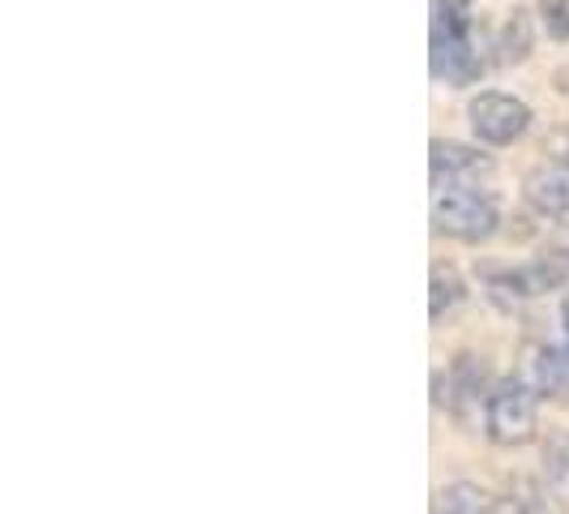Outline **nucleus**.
<instances>
[{
	"label": "nucleus",
	"instance_id": "f257e3e1",
	"mask_svg": "<svg viewBox=\"0 0 569 514\" xmlns=\"http://www.w3.org/2000/svg\"><path fill=\"white\" fill-rule=\"evenodd\" d=\"M485 73V57L471 34V0H432V78L471 86Z\"/></svg>",
	"mask_w": 569,
	"mask_h": 514
},
{
	"label": "nucleus",
	"instance_id": "f03ea898",
	"mask_svg": "<svg viewBox=\"0 0 569 514\" xmlns=\"http://www.w3.org/2000/svg\"><path fill=\"white\" fill-rule=\"evenodd\" d=\"M485 433L488 442L518 451L531 446L540 433V386L510 377L501 386H492V395L485 399Z\"/></svg>",
	"mask_w": 569,
	"mask_h": 514
},
{
	"label": "nucleus",
	"instance_id": "7ed1b4c3",
	"mask_svg": "<svg viewBox=\"0 0 569 514\" xmlns=\"http://www.w3.org/2000/svg\"><path fill=\"white\" fill-rule=\"evenodd\" d=\"M432 228L441 231V236H450V240H462V245H480V240L497 236L501 210L480 189L450 185V189L432 194Z\"/></svg>",
	"mask_w": 569,
	"mask_h": 514
},
{
	"label": "nucleus",
	"instance_id": "20e7f679",
	"mask_svg": "<svg viewBox=\"0 0 569 514\" xmlns=\"http://www.w3.org/2000/svg\"><path fill=\"white\" fill-rule=\"evenodd\" d=\"M467 120H471V134L488 146H510L518 142L527 129H531V108L513 95L501 90H485L467 103Z\"/></svg>",
	"mask_w": 569,
	"mask_h": 514
},
{
	"label": "nucleus",
	"instance_id": "39448f33",
	"mask_svg": "<svg viewBox=\"0 0 569 514\" xmlns=\"http://www.w3.org/2000/svg\"><path fill=\"white\" fill-rule=\"evenodd\" d=\"M522 194L531 201V210L543 219H566L569 215V164H540L536 171H527Z\"/></svg>",
	"mask_w": 569,
	"mask_h": 514
},
{
	"label": "nucleus",
	"instance_id": "423d86ee",
	"mask_svg": "<svg viewBox=\"0 0 569 514\" xmlns=\"http://www.w3.org/2000/svg\"><path fill=\"white\" fill-rule=\"evenodd\" d=\"M492 168V159L480 155L476 146L462 142H432V189H450V185H467L471 176Z\"/></svg>",
	"mask_w": 569,
	"mask_h": 514
},
{
	"label": "nucleus",
	"instance_id": "0eeeda50",
	"mask_svg": "<svg viewBox=\"0 0 569 514\" xmlns=\"http://www.w3.org/2000/svg\"><path fill=\"white\" fill-rule=\"evenodd\" d=\"M462 296H467V287L458 279V270L432 266V279H428V317L441 322L446 314H455L458 305H462Z\"/></svg>",
	"mask_w": 569,
	"mask_h": 514
},
{
	"label": "nucleus",
	"instance_id": "6e6552de",
	"mask_svg": "<svg viewBox=\"0 0 569 514\" xmlns=\"http://www.w3.org/2000/svg\"><path fill=\"white\" fill-rule=\"evenodd\" d=\"M527 57H531V13L513 9L501 34H497V60L501 65H522Z\"/></svg>",
	"mask_w": 569,
	"mask_h": 514
},
{
	"label": "nucleus",
	"instance_id": "1a4fd4ad",
	"mask_svg": "<svg viewBox=\"0 0 569 514\" xmlns=\"http://www.w3.org/2000/svg\"><path fill=\"white\" fill-rule=\"evenodd\" d=\"M441 511L446 514H497L492 493L471 481H455V485L441 488Z\"/></svg>",
	"mask_w": 569,
	"mask_h": 514
},
{
	"label": "nucleus",
	"instance_id": "9d476101",
	"mask_svg": "<svg viewBox=\"0 0 569 514\" xmlns=\"http://www.w3.org/2000/svg\"><path fill=\"white\" fill-rule=\"evenodd\" d=\"M536 386H540V395H569V343L543 347L536 356Z\"/></svg>",
	"mask_w": 569,
	"mask_h": 514
},
{
	"label": "nucleus",
	"instance_id": "9b49d317",
	"mask_svg": "<svg viewBox=\"0 0 569 514\" xmlns=\"http://www.w3.org/2000/svg\"><path fill=\"white\" fill-rule=\"evenodd\" d=\"M540 22L557 43H566L569 39V0H540Z\"/></svg>",
	"mask_w": 569,
	"mask_h": 514
},
{
	"label": "nucleus",
	"instance_id": "f8f14e48",
	"mask_svg": "<svg viewBox=\"0 0 569 514\" xmlns=\"http://www.w3.org/2000/svg\"><path fill=\"white\" fill-rule=\"evenodd\" d=\"M548 481H552V488L561 497H569V442L552 446V455H548Z\"/></svg>",
	"mask_w": 569,
	"mask_h": 514
},
{
	"label": "nucleus",
	"instance_id": "ddd939ff",
	"mask_svg": "<svg viewBox=\"0 0 569 514\" xmlns=\"http://www.w3.org/2000/svg\"><path fill=\"white\" fill-rule=\"evenodd\" d=\"M552 155H557L561 164H569V129H566V134H557V138H552Z\"/></svg>",
	"mask_w": 569,
	"mask_h": 514
},
{
	"label": "nucleus",
	"instance_id": "4468645a",
	"mask_svg": "<svg viewBox=\"0 0 569 514\" xmlns=\"http://www.w3.org/2000/svg\"><path fill=\"white\" fill-rule=\"evenodd\" d=\"M566 335H569V309H566Z\"/></svg>",
	"mask_w": 569,
	"mask_h": 514
},
{
	"label": "nucleus",
	"instance_id": "2eb2a0df",
	"mask_svg": "<svg viewBox=\"0 0 569 514\" xmlns=\"http://www.w3.org/2000/svg\"><path fill=\"white\" fill-rule=\"evenodd\" d=\"M510 514H522V511H510Z\"/></svg>",
	"mask_w": 569,
	"mask_h": 514
},
{
	"label": "nucleus",
	"instance_id": "dca6fc26",
	"mask_svg": "<svg viewBox=\"0 0 569 514\" xmlns=\"http://www.w3.org/2000/svg\"><path fill=\"white\" fill-rule=\"evenodd\" d=\"M437 514H446V511H437Z\"/></svg>",
	"mask_w": 569,
	"mask_h": 514
}]
</instances>
